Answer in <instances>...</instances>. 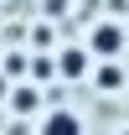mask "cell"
Masks as SVG:
<instances>
[{"label": "cell", "mask_w": 129, "mask_h": 135, "mask_svg": "<svg viewBox=\"0 0 129 135\" xmlns=\"http://www.w3.org/2000/svg\"><path fill=\"white\" fill-rule=\"evenodd\" d=\"M119 47H124V31H119L114 21L93 26V36H88V52H98V57H119Z\"/></svg>", "instance_id": "1"}, {"label": "cell", "mask_w": 129, "mask_h": 135, "mask_svg": "<svg viewBox=\"0 0 129 135\" xmlns=\"http://www.w3.org/2000/svg\"><path fill=\"white\" fill-rule=\"evenodd\" d=\"M41 135H83V119L72 109H47L41 114Z\"/></svg>", "instance_id": "2"}, {"label": "cell", "mask_w": 129, "mask_h": 135, "mask_svg": "<svg viewBox=\"0 0 129 135\" xmlns=\"http://www.w3.org/2000/svg\"><path fill=\"white\" fill-rule=\"evenodd\" d=\"M57 68H62V78H88V47H62Z\"/></svg>", "instance_id": "3"}, {"label": "cell", "mask_w": 129, "mask_h": 135, "mask_svg": "<svg viewBox=\"0 0 129 135\" xmlns=\"http://www.w3.org/2000/svg\"><path fill=\"white\" fill-rule=\"evenodd\" d=\"M119 83H124L119 62H103V68H98V88H119Z\"/></svg>", "instance_id": "4"}, {"label": "cell", "mask_w": 129, "mask_h": 135, "mask_svg": "<svg viewBox=\"0 0 129 135\" xmlns=\"http://www.w3.org/2000/svg\"><path fill=\"white\" fill-rule=\"evenodd\" d=\"M119 135H129V130H119Z\"/></svg>", "instance_id": "5"}]
</instances>
